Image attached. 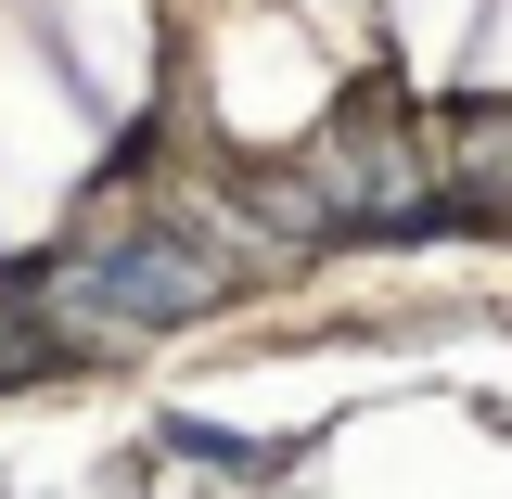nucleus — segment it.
Segmentation results:
<instances>
[{
	"instance_id": "nucleus-2",
	"label": "nucleus",
	"mask_w": 512,
	"mask_h": 499,
	"mask_svg": "<svg viewBox=\"0 0 512 499\" xmlns=\"http://www.w3.org/2000/svg\"><path fill=\"white\" fill-rule=\"evenodd\" d=\"M308 180L333 192V218H346V231H436V218H448V192L423 180V154H410V128L384 116V103H346V116L320 128Z\"/></svg>"
},
{
	"instance_id": "nucleus-3",
	"label": "nucleus",
	"mask_w": 512,
	"mask_h": 499,
	"mask_svg": "<svg viewBox=\"0 0 512 499\" xmlns=\"http://www.w3.org/2000/svg\"><path fill=\"white\" fill-rule=\"evenodd\" d=\"M448 205L461 218H512V103H448Z\"/></svg>"
},
{
	"instance_id": "nucleus-4",
	"label": "nucleus",
	"mask_w": 512,
	"mask_h": 499,
	"mask_svg": "<svg viewBox=\"0 0 512 499\" xmlns=\"http://www.w3.org/2000/svg\"><path fill=\"white\" fill-rule=\"evenodd\" d=\"M244 218L269 231L282 256H320V244H346V218H333V192L308 180V167H269V180H244Z\"/></svg>"
},
{
	"instance_id": "nucleus-1",
	"label": "nucleus",
	"mask_w": 512,
	"mask_h": 499,
	"mask_svg": "<svg viewBox=\"0 0 512 499\" xmlns=\"http://www.w3.org/2000/svg\"><path fill=\"white\" fill-rule=\"evenodd\" d=\"M231 295V256L192 244L180 218L167 231H116V244H77V256H39L26 282H13V308L39 320L52 346L77 359H116V346H154V333H180Z\"/></svg>"
}]
</instances>
